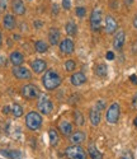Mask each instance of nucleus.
Wrapping results in <instances>:
<instances>
[{"label":"nucleus","instance_id":"19","mask_svg":"<svg viewBox=\"0 0 137 159\" xmlns=\"http://www.w3.org/2000/svg\"><path fill=\"white\" fill-rule=\"evenodd\" d=\"M59 129H60V132H61L64 136H70L73 134V125L68 122V121H66V120H64V121L60 122Z\"/></svg>","mask_w":137,"mask_h":159},{"label":"nucleus","instance_id":"39","mask_svg":"<svg viewBox=\"0 0 137 159\" xmlns=\"http://www.w3.org/2000/svg\"><path fill=\"white\" fill-rule=\"evenodd\" d=\"M130 79H131V82H132L133 84H137V76H136V75H131Z\"/></svg>","mask_w":137,"mask_h":159},{"label":"nucleus","instance_id":"25","mask_svg":"<svg viewBox=\"0 0 137 159\" xmlns=\"http://www.w3.org/2000/svg\"><path fill=\"white\" fill-rule=\"evenodd\" d=\"M34 48H36V51L37 52H39V54H43V52H46L47 51V48H48V45L45 42V41H37L36 43H34Z\"/></svg>","mask_w":137,"mask_h":159},{"label":"nucleus","instance_id":"4","mask_svg":"<svg viewBox=\"0 0 137 159\" xmlns=\"http://www.w3.org/2000/svg\"><path fill=\"white\" fill-rule=\"evenodd\" d=\"M37 108L42 115H50L53 110V104L51 102V98L47 94H41L39 99H38Z\"/></svg>","mask_w":137,"mask_h":159},{"label":"nucleus","instance_id":"5","mask_svg":"<svg viewBox=\"0 0 137 159\" xmlns=\"http://www.w3.org/2000/svg\"><path fill=\"white\" fill-rule=\"evenodd\" d=\"M66 155L70 159H88L85 150L80 145H71L66 148Z\"/></svg>","mask_w":137,"mask_h":159},{"label":"nucleus","instance_id":"1","mask_svg":"<svg viewBox=\"0 0 137 159\" xmlns=\"http://www.w3.org/2000/svg\"><path fill=\"white\" fill-rule=\"evenodd\" d=\"M42 83L47 90H53L61 85L62 79L59 75V73H56L55 70H47L42 78Z\"/></svg>","mask_w":137,"mask_h":159},{"label":"nucleus","instance_id":"11","mask_svg":"<svg viewBox=\"0 0 137 159\" xmlns=\"http://www.w3.org/2000/svg\"><path fill=\"white\" fill-rule=\"evenodd\" d=\"M125 41H126V33L121 30V31H118L116 33L114 39H113V47H114V50L119 51L123 47V45H125Z\"/></svg>","mask_w":137,"mask_h":159},{"label":"nucleus","instance_id":"15","mask_svg":"<svg viewBox=\"0 0 137 159\" xmlns=\"http://www.w3.org/2000/svg\"><path fill=\"white\" fill-rule=\"evenodd\" d=\"M9 60L14 66H20L24 62V56L19 51H13L10 54V56H9Z\"/></svg>","mask_w":137,"mask_h":159},{"label":"nucleus","instance_id":"45","mask_svg":"<svg viewBox=\"0 0 137 159\" xmlns=\"http://www.w3.org/2000/svg\"><path fill=\"white\" fill-rule=\"evenodd\" d=\"M133 124H135V126H136V127H137V117H136V118H135V121H133Z\"/></svg>","mask_w":137,"mask_h":159},{"label":"nucleus","instance_id":"40","mask_svg":"<svg viewBox=\"0 0 137 159\" xmlns=\"http://www.w3.org/2000/svg\"><path fill=\"white\" fill-rule=\"evenodd\" d=\"M42 25H43L42 22H37V20L34 22V27H36V28H39V27H42Z\"/></svg>","mask_w":137,"mask_h":159},{"label":"nucleus","instance_id":"21","mask_svg":"<svg viewBox=\"0 0 137 159\" xmlns=\"http://www.w3.org/2000/svg\"><path fill=\"white\" fill-rule=\"evenodd\" d=\"M88 153H89L90 159H103L102 153L97 149V147H95V144H94V143H90V144H89V147H88Z\"/></svg>","mask_w":137,"mask_h":159},{"label":"nucleus","instance_id":"7","mask_svg":"<svg viewBox=\"0 0 137 159\" xmlns=\"http://www.w3.org/2000/svg\"><path fill=\"white\" fill-rule=\"evenodd\" d=\"M22 96L27 99H34L41 96L39 89L34 84H25L22 88Z\"/></svg>","mask_w":137,"mask_h":159},{"label":"nucleus","instance_id":"26","mask_svg":"<svg viewBox=\"0 0 137 159\" xmlns=\"http://www.w3.org/2000/svg\"><path fill=\"white\" fill-rule=\"evenodd\" d=\"M74 120H75V124H76L77 126H83L84 122H85L83 113H81L79 110H75V111H74Z\"/></svg>","mask_w":137,"mask_h":159},{"label":"nucleus","instance_id":"44","mask_svg":"<svg viewBox=\"0 0 137 159\" xmlns=\"http://www.w3.org/2000/svg\"><path fill=\"white\" fill-rule=\"evenodd\" d=\"M3 43V36H2V32H0V46Z\"/></svg>","mask_w":137,"mask_h":159},{"label":"nucleus","instance_id":"27","mask_svg":"<svg viewBox=\"0 0 137 159\" xmlns=\"http://www.w3.org/2000/svg\"><path fill=\"white\" fill-rule=\"evenodd\" d=\"M11 112H13V115H14V117H20L23 115L22 106L18 104V103H14V104H13V107H11Z\"/></svg>","mask_w":137,"mask_h":159},{"label":"nucleus","instance_id":"10","mask_svg":"<svg viewBox=\"0 0 137 159\" xmlns=\"http://www.w3.org/2000/svg\"><path fill=\"white\" fill-rule=\"evenodd\" d=\"M118 30V23L112 16H107L105 17V31L109 34H113Z\"/></svg>","mask_w":137,"mask_h":159},{"label":"nucleus","instance_id":"9","mask_svg":"<svg viewBox=\"0 0 137 159\" xmlns=\"http://www.w3.org/2000/svg\"><path fill=\"white\" fill-rule=\"evenodd\" d=\"M74 50H75V45H74L71 38H64L60 42V51L62 52V54L70 55L74 52Z\"/></svg>","mask_w":137,"mask_h":159},{"label":"nucleus","instance_id":"17","mask_svg":"<svg viewBox=\"0 0 137 159\" xmlns=\"http://www.w3.org/2000/svg\"><path fill=\"white\" fill-rule=\"evenodd\" d=\"M85 139H86V135L83 131H76L70 135V141L73 143V145H80L81 143L85 141Z\"/></svg>","mask_w":137,"mask_h":159},{"label":"nucleus","instance_id":"36","mask_svg":"<svg viewBox=\"0 0 137 159\" xmlns=\"http://www.w3.org/2000/svg\"><path fill=\"white\" fill-rule=\"evenodd\" d=\"M105 57H107V60H109V61L114 60V52H113V51H108L107 55H105Z\"/></svg>","mask_w":137,"mask_h":159},{"label":"nucleus","instance_id":"23","mask_svg":"<svg viewBox=\"0 0 137 159\" xmlns=\"http://www.w3.org/2000/svg\"><path fill=\"white\" fill-rule=\"evenodd\" d=\"M48 140H50V145L51 147H57V144L60 141L59 134L55 129H50L48 130Z\"/></svg>","mask_w":137,"mask_h":159},{"label":"nucleus","instance_id":"30","mask_svg":"<svg viewBox=\"0 0 137 159\" xmlns=\"http://www.w3.org/2000/svg\"><path fill=\"white\" fill-rule=\"evenodd\" d=\"M85 14H86V9H85L84 7H79V8L76 9V16H77L79 18L85 17Z\"/></svg>","mask_w":137,"mask_h":159},{"label":"nucleus","instance_id":"20","mask_svg":"<svg viewBox=\"0 0 137 159\" xmlns=\"http://www.w3.org/2000/svg\"><path fill=\"white\" fill-rule=\"evenodd\" d=\"M3 24H4V27H5L8 31H13V30L15 28V24H17L14 16L5 14V17H4V19H3Z\"/></svg>","mask_w":137,"mask_h":159},{"label":"nucleus","instance_id":"31","mask_svg":"<svg viewBox=\"0 0 137 159\" xmlns=\"http://www.w3.org/2000/svg\"><path fill=\"white\" fill-rule=\"evenodd\" d=\"M95 108L99 110V111L104 110V108H105V101H104V99H99L97 103H95Z\"/></svg>","mask_w":137,"mask_h":159},{"label":"nucleus","instance_id":"22","mask_svg":"<svg viewBox=\"0 0 137 159\" xmlns=\"http://www.w3.org/2000/svg\"><path fill=\"white\" fill-rule=\"evenodd\" d=\"M0 154L9 158V159H22V152L20 150H7V149H3L0 150Z\"/></svg>","mask_w":137,"mask_h":159},{"label":"nucleus","instance_id":"35","mask_svg":"<svg viewBox=\"0 0 137 159\" xmlns=\"http://www.w3.org/2000/svg\"><path fill=\"white\" fill-rule=\"evenodd\" d=\"M8 0H0V11H4L7 9Z\"/></svg>","mask_w":137,"mask_h":159},{"label":"nucleus","instance_id":"38","mask_svg":"<svg viewBox=\"0 0 137 159\" xmlns=\"http://www.w3.org/2000/svg\"><path fill=\"white\" fill-rule=\"evenodd\" d=\"M7 64V59L4 57V56H2V55H0V65H2V66H4Z\"/></svg>","mask_w":137,"mask_h":159},{"label":"nucleus","instance_id":"2","mask_svg":"<svg viewBox=\"0 0 137 159\" xmlns=\"http://www.w3.org/2000/svg\"><path fill=\"white\" fill-rule=\"evenodd\" d=\"M25 125L31 131H37L41 126H42V116L38 112H28L25 116Z\"/></svg>","mask_w":137,"mask_h":159},{"label":"nucleus","instance_id":"33","mask_svg":"<svg viewBox=\"0 0 137 159\" xmlns=\"http://www.w3.org/2000/svg\"><path fill=\"white\" fill-rule=\"evenodd\" d=\"M62 7H64V9L68 10V9H70V7H71V2H70V0H62Z\"/></svg>","mask_w":137,"mask_h":159},{"label":"nucleus","instance_id":"28","mask_svg":"<svg viewBox=\"0 0 137 159\" xmlns=\"http://www.w3.org/2000/svg\"><path fill=\"white\" fill-rule=\"evenodd\" d=\"M95 73H97L98 76L104 78V76L107 75V66H105L104 64H99V65L97 66V69H95Z\"/></svg>","mask_w":137,"mask_h":159},{"label":"nucleus","instance_id":"42","mask_svg":"<svg viewBox=\"0 0 137 159\" xmlns=\"http://www.w3.org/2000/svg\"><path fill=\"white\" fill-rule=\"evenodd\" d=\"M137 103V93L135 94V97H133V104H136Z\"/></svg>","mask_w":137,"mask_h":159},{"label":"nucleus","instance_id":"14","mask_svg":"<svg viewBox=\"0 0 137 159\" xmlns=\"http://www.w3.org/2000/svg\"><path fill=\"white\" fill-rule=\"evenodd\" d=\"M100 118H102V115H100V111L97 110L95 107H93L89 112V120H90V124L93 126H98L100 124Z\"/></svg>","mask_w":137,"mask_h":159},{"label":"nucleus","instance_id":"32","mask_svg":"<svg viewBox=\"0 0 137 159\" xmlns=\"http://www.w3.org/2000/svg\"><path fill=\"white\" fill-rule=\"evenodd\" d=\"M119 159H133V155H132V153H131V152L126 150V152H123V154L121 155V158H119Z\"/></svg>","mask_w":137,"mask_h":159},{"label":"nucleus","instance_id":"18","mask_svg":"<svg viewBox=\"0 0 137 159\" xmlns=\"http://www.w3.org/2000/svg\"><path fill=\"white\" fill-rule=\"evenodd\" d=\"M48 41L52 46H56L59 45V41H60V31L56 28V27H52L48 32Z\"/></svg>","mask_w":137,"mask_h":159},{"label":"nucleus","instance_id":"37","mask_svg":"<svg viewBox=\"0 0 137 159\" xmlns=\"http://www.w3.org/2000/svg\"><path fill=\"white\" fill-rule=\"evenodd\" d=\"M9 112H11V108L9 107V106H4V107H3V113L4 115H8Z\"/></svg>","mask_w":137,"mask_h":159},{"label":"nucleus","instance_id":"6","mask_svg":"<svg viewBox=\"0 0 137 159\" xmlns=\"http://www.w3.org/2000/svg\"><path fill=\"white\" fill-rule=\"evenodd\" d=\"M102 17H103L102 9H100L99 7L94 8V10L91 11V16H90V27H91L93 31H98V30L100 28Z\"/></svg>","mask_w":137,"mask_h":159},{"label":"nucleus","instance_id":"24","mask_svg":"<svg viewBox=\"0 0 137 159\" xmlns=\"http://www.w3.org/2000/svg\"><path fill=\"white\" fill-rule=\"evenodd\" d=\"M65 31L68 36H75L76 32H77V27H76V24L73 22V20H68L65 25Z\"/></svg>","mask_w":137,"mask_h":159},{"label":"nucleus","instance_id":"43","mask_svg":"<svg viewBox=\"0 0 137 159\" xmlns=\"http://www.w3.org/2000/svg\"><path fill=\"white\" fill-rule=\"evenodd\" d=\"M133 3V0H126V4L127 5H130V4H132Z\"/></svg>","mask_w":137,"mask_h":159},{"label":"nucleus","instance_id":"13","mask_svg":"<svg viewBox=\"0 0 137 159\" xmlns=\"http://www.w3.org/2000/svg\"><path fill=\"white\" fill-rule=\"evenodd\" d=\"M31 68H32V70H33L36 74H42V73L46 71V69H47V64H46L43 60L37 59V60L32 61Z\"/></svg>","mask_w":137,"mask_h":159},{"label":"nucleus","instance_id":"12","mask_svg":"<svg viewBox=\"0 0 137 159\" xmlns=\"http://www.w3.org/2000/svg\"><path fill=\"white\" fill-rule=\"evenodd\" d=\"M70 82L75 87H80V85H83L85 82H86V76L84 73H81V71H77L75 74H73L70 76Z\"/></svg>","mask_w":137,"mask_h":159},{"label":"nucleus","instance_id":"41","mask_svg":"<svg viewBox=\"0 0 137 159\" xmlns=\"http://www.w3.org/2000/svg\"><path fill=\"white\" fill-rule=\"evenodd\" d=\"M133 27L137 30V14H136L135 18H133Z\"/></svg>","mask_w":137,"mask_h":159},{"label":"nucleus","instance_id":"3","mask_svg":"<svg viewBox=\"0 0 137 159\" xmlns=\"http://www.w3.org/2000/svg\"><path fill=\"white\" fill-rule=\"evenodd\" d=\"M119 115H121V107L117 102L112 103L109 106V108L107 110V113H105V120L108 124L111 125H114L118 122L119 120Z\"/></svg>","mask_w":137,"mask_h":159},{"label":"nucleus","instance_id":"8","mask_svg":"<svg viewBox=\"0 0 137 159\" xmlns=\"http://www.w3.org/2000/svg\"><path fill=\"white\" fill-rule=\"evenodd\" d=\"M13 75L19 80H28L32 78L31 70L28 68H24V66H14L13 68Z\"/></svg>","mask_w":137,"mask_h":159},{"label":"nucleus","instance_id":"29","mask_svg":"<svg viewBox=\"0 0 137 159\" xmlns=\"http://www.w3.org/2000/svg\"><path fill=\"white\" fill-rule=\"evenodd\" d=\"M75 68H76V64H75L74 60H67V61L65 62V69H66L67 71H74Z\"/></svg>","mask_w":137,"mask_h":159},{"label":"nucleus","instance_id":"34","mask_svg":"<svg viewBox=\"0 0 137 159\" xmlns=\"http://www.w3.org/2000/svg\"><path fill=\"white\" fill-rule=\"evenodd\" d=\"M52 16H53V17L59 16V5H57V4H53V5H52Z\"/></svg>","mask_w":137,"mask_h":159},{"label":"nucleus","instance_id":"16","mask_svg":"<svg viewBox=\"0 0 137 159\" xmlns=\"http://www.w3.org/2000/svg\"><path fill=\"white\" fill-rule=\"evenodd\" d=\"M11 9H13V13L17 14V16H23L25 13V7H24L22 0H13L11 2Z\"/></svg>","mask_w":137,"mask_h":159}]
</instances>
